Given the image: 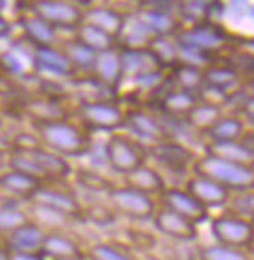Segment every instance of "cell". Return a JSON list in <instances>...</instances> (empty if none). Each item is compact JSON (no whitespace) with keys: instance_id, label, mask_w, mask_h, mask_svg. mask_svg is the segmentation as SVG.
Wrapping results in <instances>:
<instances>
[{"instance_id":"10","label":"cell","mask_w":254,"mask_h":260,"mask_svg":"<svg viewBox=\"0 0 254 260\" xmlns=\"http://www.w3.org/2000/svg\"><path fill=\"white\" fill-rule=\"evenodd\" d=\"M28 11L53 25L57 32H74L76 25L83 21V7L72 5L68 0H32Z\"/></svg>"},{"instance_id":"45","label":"cell","mask_w":254,"mask_h":260,"mask_svg":"<svg viewBox=\"0 0 254 260\" xmlns=\"http://www.w3.org/2000/svg\"><path fill=\"white\" fill-rule=\"evenodd\" d=\"M11 150H13V136L0 132V152L11 154Z\"/></svg>"},{"instance_id":"47","label":"cell","mask_w":254,"mask_h":260,"mask_svg":"<svg viewBox=\"0 0 254 260\" xmlns=\"http://www.w3.org/2000/svg\"><path fill=\"white\" fill-rule=\"evenodd\" d=\"M7 163H9V154L0 152V172H3V170H7Z\"/></svg>"},{"instance_id":"46","label":"cell","mask_w":254,"mask_h":260,"mask_svg":"<svg viewBox=\"0 0 254 260\" xmlns=\"http://www.w3.org/2000/svg\"><path fill=\"white\" fill-rule=\"evenodd\" d=\"M53 260H87L85 252L83 254H74V256H64V258H53Z\"/></svg>"},{"instance_id":"11","label":"cell","mask_w":254,"mask_h":260,"mask_svg":"<svg viewBox=\"0 0 254 260\" xmlns=\"http://www.w3.org/2000/svg\"><path fill=\"white\" fill-rule=\"evenodd\" d=\"M210 231L216 243L233 245V248H244L254 237V222L248 218H241L235 214H220L210 220Z\"/></svg>"},{"instance_id":"30","label":"cell","mask_w":254,"mask_h":260,"mask_svg":"<svg viewBox=\"0 0 254 260\" xmlns=\"http://www.w3.org/2000/svg\"><path fill=\"white\" fill-rule=\"evenodd\" d=\"M246 132V123L239 114H220L203 136L208 142H229V140H239Z\"/></svg>"},{"instance_id":"17","label":"cell","mask_w":254,"mask_h":260,"mask_svg":"<svg viewBox=\"0 0 254 260\" xmlns=\"http://www.w3.org/2000/svg\"><path fill=\"white\" fill-rule=\"evenodd\" d=\"M96 81H100L104 87L117 91V87L123 81V59H121V49H117V45L106 49V51H100L96 55L93 61V68L89 72Z\"/></svg>"},{"instance_id":"54","label":"cell","mask_w":254,"mask_h":260,"mask_svg":"<svg viewBox=\"0 0 254 260\" xmlns=\"http://www.w3.org/2000/svg\"><path fill=\"white\" fill-rule=\"evenodd\" d=\"M172 3H182V0H172Z\"/></svg>"},{"instance_id":"53","label":"cell","mask_w":254,"mask_h":260,"mask_svg":"<svg viewBox=\"0 0 254 260\" xmlns=\"http://www.w3.org/2000/svg\"><path fill=\"white\" fill-rule=\"evenodd\" d=\"M134 3H144V0H134Z\"/></svg>"},{"instance_id":"52","label":"cell","mask_w":254,"mask_h":260,"mask_svg":"<svg viewBox=\"0 0 254 260\" xmlns=\"http://www.w3.org/2000/svg\"><path fill=\"white\" fill-rule=\"evenodd\" d=\"M250 15H252V19H254V7H252V9H250Z\"/></svg>"},{"instance_id":"48","label":"cell","mask_w":254,"mask_h":260,"mask_svg":"<svg viewBox=\"0 0 254 260\" xmlns=\"http://www.w3.org/2000/svg\"><path fill=\"white\" fill-rule=\"evenodd\" d=\"M0 260H9V250L3 245V241H0Z\"/></svg>"},{"instance_id":"38","label":"cell","mask_w":254,"mask_h":260,"mask_svg":"<svg viewBox=\"0 0 254 260\" xmlns=\"http://www.w3.org/2000/svg\"><path fill=\"white\" fill-rule=\"evenodd\" d=\"M225 207H227L229 214H235V216H241V218L254 220V188L233 190Z\"/></svg>"},{"instance_id":"56","label":"cell","mask_w":254,"mask_h":260,"mask_svg":"<svg viewBox=\"0 0 254 260\" xmlns=\"http://www.w3.org/2000/svg\"><path fill=\"white\" fill-rule=\"evenodd\" d=\"M252 222H254V220H252Z\"/></svg>"},{"instance_id":"27","label":"cell","mask_w":254,"mask_h":260,"mask_svg":"<svg viewBox=\"0 0 254 260\" xmlns=\"http://www.w3.org/2000/svg\"><path fill=\"white\" fill-rule=\"evenodd\" d=\"M206 154H212V157H218V159H225V161H233V163H239V165L254 167V152L241 140L208 142Z\"/></svg>"},{"instance_id":"34","label":"cell","mask_w":254,"mask_h":260,"mask_svg":"<svg viewBox=\"0 0 254 260\" xmlns=\"http://www.w3.org/2000/svg\"><path fill=\"white\" fill-rule=\"evenodd\" d=\"M87 260H138L127 245L119 241H98L85 250Z\"/></svg>"},{"instance_id":"6","label":"cell","mask_w":254,"mask_h":260,"mask_svg":"<svg viewBox=\"0 0 254 260\" xmlns=\"http://www.w3.org/2000/svg\"><path fill=\"white\" fill-rule=\"evenodd\" d=\"M106 201L117 216H125L130 220H136V222H148L157 212L155 197H150V194L142 190H136L127 184L112 186L106 192Z\"/></svg>"},{"instance_id":"42","label":"cell","mask_w":254,"mask_h":260,"mask_svg":"<svg viewBox=\"0 0 254 260\" xmlns=\"http://www.w3.org/2000/svg\"><path fill=\"white\" fill-rule=\"evenodd\" d=\"M239 116L244 119V123H248V125L254 127V95H248L244 102H241Z\"/></svg>"},{"instance_id":"35","label":"cell","mask_w":254,"mask_h":260,"mask_svg":"<svg viewBox=\"0 0 254 260\" xmlns=\"http://www.w3.org/2000/svg\"><path fill=\"white\" fill-rule=\"evenodd\" d=\"M74 38L79 43H83L85 47H89L91 51H96V53H100V51H106V49L114 47V43H117L112 36H108L106 32H102L100 28H96V25L87 23V21H81L79 25H76Z\"/></svg>"},{"instance_id":"33","label":"cell","mask_w":254,"mask_h":260,"mask_svg":"<svg viewBox=\"0 0 254 260\" xmlns=\"http://www.w3.org/2000/svg\"><path fill=\"white\" fill-rule=\"evenodd\" d=\"M195 260H254L244 248L225 243H199L195 245Z\"/></svg>"},{"instance_id":"40","label":"cell","mask_w":254,"mask_h":260,"mask_svg":"<svg viewBox=\"0 0 254 260\" xmlns=\"http://www.w3.org/2000/svg\"><path fill=\"white\" fill-rule=\"evenodd\" d=\"M81 218H87L89 222H93V224H100V226H104V224H110L114 218H117V214L112 212V207L106 203V205H83V214Z\"/></svg>"},{"instance_id":"26","label":"cell","mask_w":254,"mask_h":260,"mask_svg":"<svg viewBox=\"0 0 254 260\" xmlns=\"http://www.w3.org/2000/svg\"><path fill=\"white\" fill-rule=\"evenodd\" d=\"M3 194V192H0ZM7 197V194H5ZM28 220H32L28 203L17 201L13 197H7V201H0V241H3L11 231H15L17 226L25 224Z\"/></svg>"},{"instance_id":"14","label":"cell","mask_w":254,"mask_h":260,"mask_svg":"<svg viewBox=\"0 0 254 260\" xmlns=\"http://www.w3.org/2000/svg\"><path fill=\"white\" fill-rule=\"evenodd\" d=\"M157 197H159L161 207H168V210L188 218L190 222H195V224H201V222H206V220H210V210L203 207L186 188H176V186L168 188L165 186V190L161 194H157Z\"/></svg>"},{"instance_id":"37","label":"cell","mask_w":254,"mask_h":260,"mask_svg":"<svg viewBox=\"0 0 254 260\" xmlns=\"http://www.w3.org/2000/svg\"><path fill=\"white\" fill-rule=\"evenodd\" d=\"M223 114V108H218V106H212V104H206V102H199L197 106L188 112V116H186V123L190 125V127H195V129H199V132H206V129L218 119V116Z\"/></svg>"},{"instance_id":"51","label":"cell","mask_w":254,"mask_h":260,"mask_svg":"<svg viewBox=\"0 0 254 260\" xmlns=\"http://www.w3.org/2000/svg\"><path fill=\"white\" fill-rule=\"evenodd\" d=\"M0 132H5V114L0 112Z\"/></svg>"},{"instance_id":"36","label":"cell","mask_w":254,"mask_h":260,"mask_svg":"<svg viewBox=\"0 0 254 260\" xmlns=\"http://www.w3.org/2000/svg\"><path fill=\"white\" fill-rule=\"evenodd\" d=\"M170 83L178 89L190 91V93H199V89L206 85V79H203V70L188 66V63H180V66L174 68V74L170 76Z\"/></svg>"},{"instance_id":"41","label":"cell","mask_w":254,"mask_h":260,"mask_svg":"<svg viewBox=\"0 0 254 260\" xmlns=\"http://www.w3.org/2000/svg\"><path fill=\"white\" fill-rule=\"evenodd\" d=\"M138 87H144V89H152L163 83V70H150V72H144V74H138L132 79Z\"/></svg>"},{"instance_id":"31","label":"cell","mask_w":254,"mask_h":260,"mask_svg":"<svg viewBox=\"0 0 254 260\" xmlns=\"http://www.w3.org/2000/svg\"><path fill=\"white\" fill-rule=\"evenodd\" d=\"M203 79L206 85L223 89L227 93H233V89L239 85V70L229 66V63H210V66L203 70Z\"/></svg>"},{"instance_id":"4","label":"cell","mask_w":254,"mask_h":260,"mask_svg":"<svg viewBox=\"0 0 254 260\" xmlns=\"http://www.w3.org/2000/svg\"><path fill=\"white\" fill-rule=\"evenodd\" d=\"M104 152H106V165L110 167V172L127 176L134 170H138L140 165L146 163L148 157V146H144L142 142H138L132 138L127 132H112L108 134V140L104 142Z\"/></svg>"},{"instance_id":"29","label":"cell","mask_w":254,"mask_h":260,"mask_svg":"<svg viewBox=\"0 0 254 260\" xmlns=\"http://www.w3.org/2000/svg\"><path fill=\"white\" fill-rule=\"evenodd\" d=\"M136 17L144 23V28L150 32L152 38H168V36H172V34L178 32V23H176L172 13L144 7V9L138 11Z\"/></svg>"},{"instance_id":"7","label":"cell","mask_w":254,"mask_h":260,"mask_svg":"<svg viewBox=\"0 0 254 260\" xmlns=\"http://www.w3.org/2000/svg\"><path fill=\"white\" fill-rule=\"evenodd\" d=\"M28 205L41 207V210L55 212L59 216H66L70 220L81 218L83 203L70 188L59 186V182H45L36 188V192L28 199Z\"/></svg>"},{"instance_id":"19","label":"cell","mask_w":254,"mask_h":260,"mask_svg":"<svg viewBox=\"0 0 254 260\" xmlns=\"http://www.w3.org/2000/svg\"><path fill=\"white\" fill-rule=\"evenodd\" d=\"M17 23L23 34V41L30 47H51V45H59V41H61L59 32L53 25L43 21L38 15H34L32 11H25L23 15H19Z\"/></svg>"},{"instance_id":"49","label":"cell","mask_w":254,"mask_h":260,"mask_svg":"<svg viewBox=\"0 0 254 260\" xmlns=\"http://www.w3.org/2000/svg\"><path fill=\"white\" fill-rule=\"evenodd\" d=\"M68 3L79 5V7H89V5H91V0H68Z\"/></svg>"},{"instance_id":"3","label":"cell","mask_w":254,"mask_h":260,"mask_svg":"<svg viewBox=\"0 0 254 260\" xmlns=\"http://www.w3.org/2000/svg\"><path fill=\"white\" fill-rule=\"evenodd\" d=\"M190 172L195 176L210 178L218 182L229 190H248L254 188V167L239 165L233 161H225L212 154H203V157H195Z\"/></svg>"},{"instance_id":"1","label":"cell","mask_w":254,"mask_h":260,"mask_svg":"<svg viewBox=\"0 0 254 260\" xmlns=\"http://www.w3.org/2000/svg\"><path fill=\"white\" fill-rule=\"evenodd\" d=\"M32 132L41 142V146L53 150L66 159L85 157L93 144L91 132H87L79 121L74 123L70 116L47 123H32Z\"/></svg>"},{"instance_id":"20","label":"cell","mask_w":254,"mask_h":260,"mask_svg":"<svg viewBox=\"0 0 254 260\" xmlns=\"http://www.w3.org/2000/svg\"><path fill=\"white\" fill-rule=\"evenodd\" d=\"M193 197L203 205V207H225L229 197H231L233 190L225 188L218 182H214L210 178H203V176H193L186 180V186H184Z\"/></svg>"},{"instance_id":"24","label":"cell","mask_w":254,"mask_h":260,"mask_svg":"<svg viewBox=\"0 0 254 260\" xmlns=\"http://www.w3.org/2000/svg\"><path fill=\"white\" fill-rule=\"evenodd\" d=\"M41 252L49 258H64V256H74V254H83V245L79 243V239H74L72 235H68L66 231L59 229H51L45 231V239H43V248Z\"/></svg>"},{"instance_id":"28","label":"cell","mask_w":254,"mask_h":260,"mask_svg":"<svg viewBox=\"0 0 254 260\" xmlns=\"http://www.w3.org/2000/svg\"><path fill=\"white\" fill-rule=\"evenodd\" d=\"M125 178V184L132 186L136 190H142L146 194H150V197H155V194H161L165 190V180L161 176L159 170H155V167L150 165H140L138 170H134L132 174L123 176Z\"/></svg>"},{"instance_id":"55","label":"cell","mask_w":254,"mask_h":260,"mask_svg":"<svg viewBox=\"0 0 254 260\" xmlns=\"http://www.w3.org/2000/svg\"><path fill=\"white\" fill-rule=\"evenodd\" d=\"M0 74H3V70H0Z\"/></svg>"},{"instance_id":"9","label":"cell","mask_w":254,"mask_h":260,"mask_svg":"<svg viewBox=\"0 0 254 260\" xmlns=\"http://www.w3.org/2000/svg\"><path fill=\"white\" fill-rule=\"evenodd\" d=\"M174 41L180 47L197 49V51H203V53L212 55L229 43V34L218 23L201 21V23H195V25H188V28H184V30H178Z\"/></svg>"},{"instance_id":"23","label":"cell","mask_w":254,"mask_h":260,"mask_svg":"<svg viewBox=\"0 0 254 260\" xmlns=\"http://www.w3.org/2000/svg\"><path fill=\"white\" fill-rule=\"evenodd\" d=\"M41 184L43 182H38L36 178L23 174L19 170H13L9 165H7V170L0 172V192L17 201H23V203H28V199L36 192V188Z\"/></svg>"},{"instance_id":"8","label":"cell","mask_w":254,"mask_h":260,"mask_svg":"<svg viewBox=\"0 0 254 260\" xmlns=\"http://www.w3.org/2000/svg\"><path fill=\"white\" fill-rule=\"evenodd\" d=\"M32 70L36 74H41L47 81H72L76 76V70L70 63L68 55L61 51L59 45L51 47H32L30 55Z\"/></svg>"},{"instance_id":"15","label":"cell","mask_w":254,"mask_h":260,"mask_svg":"<svg viewBox=\"0 0 254 260\" xmlns=\"http://www.w3.org/2000/svg\"><path fill=\"white\" fill-rule=\"evenodd\" d=\"M21 112L28 116L30 123H47V121L68 119L70 116L68 108L64 106L59 95H47V93L25 98L21 102Z\"/></svg>"},{"instance_id":"12","label":"cell","mask_w":254,"mask_h":260,"mask_svg":"<svg viewBox=\"0 0 254 260\" xmlns=\"http://www.w3.org/2000/svg\"><path fill=\"white\" fill-rule=\"evenodd\" d=\"M123 129H127V134L146 146H152V144H157V142H163L170 138L168 127L163 125L159 116H155L152 112H146V110H140V108L125 110Z\"/></svg>"},{"instance_id":"22","label":"cell","mask_w":254,"mask_h":260,"mask_svg":"<svg viewBox=\"0 0 254 260\" xmlns=\"http://www.w3.org/2000/svg\"><path fill=\"white\" fill-rule=\"evenodd\" d=\"M43 239H45V229L38 222H34V220H28L25 224L9 233L3 239V245L9 252H41Z\"/></svg>"},{"instance_id":"16","label":"cell","mask_w":254,"mask_h":260,"mask_svg":"<svg viewBox=\"0 0 254 260\" xmlns=\"http://www.w3.org/2000/svg\"><path fill=\"white\" fill-rule=\"evenodd\" d=\"M148 154L159 165L168 167V170H174V172H184L186 167H190L195 161L193 150H188L184 144H180V142H176V140H170V138L148 146Z\"/></svg>"},{"instance_id":"43","label":"cell","mask_w":254,"mask_h":260,"mask_svg":"<svg viewBox=\"0 0 254 260\" xmlns=\"http://www.w3.org/2000/svg\"><path fill=\"white\" fill-rule=\"evenodd\" d=\"M9 260H49L43 252H9Z\"/></svg>"},{"instance_id":"32","label":"cell","mask_w":254,"mask_h":260,"mask_svg":"<svg viewBox=\"0 0 254 260\" xmlns=\"http://www.w3.org/2000/svg\"><path fill=\"white\" fill-rule=\"evenodd\" d=\"M59 47H61V51L68 55V59H70V63L74 66V70H76V74L79 72H91V68H93V61H96V51H91L89 47H85L83 43H79L76 38L72 36V38H66V41H59Z\"/></svg>"},{"instance_id":"2","label":"cell","mask_w":254,"mask_h":260,"mask_svg":"<svg viewBox=\"0 0 254 260\" xmlns=\"http://www.w3.org/2000/svg\"><path fill=\"white\" fill-rule=\"evenodd\" d=\"M9 167L19 170L36 178L38 182H64L72 174V165L66 157L49 150L45 146L23 148V150H11L9 154Z\"/></svg>"},{"instance_id":"25","label":"cell","mask_w":254,"mask_h":260,"mask_svg":"<svg viewBox=\"0 0 254 260\" xmlns=\"http://www.w3.org/2000/svg\"><path fill=\"white\" fill-rule=\"evenodd\" d=\"M199 104V95L197 93H190V91L184 89H178L172 87L168 91H163V95L159 100V106L163 108V112H168L174 119H186L188 112L193 110Z\"/></svg>"},{"instance_id":"39","label":"cell","mask_w":254,"mask_h":260,"mask_svg":"<svg viewBox=\"0 0 254 260\" xmlns=\"http://www.w3.org/2000/svg\"><path fill=\"white\" fill-rule=\"evenodd\" d=\"M74 180H76V184H79L81 188L89 190V192H108L112 188V184L104 178V176H100L91 170H76L74 172Z\"/></svg>"},{"instance_id":"50","label":"cell","mask_w":254,"mask_h":260,"mask_svg":"<svg viewBox=\"0 0 254 260\" xmlns=\"http://www.w3.org/2000/svg\"><path fill=\"white\" fill-rule=\"evenodd\" d=\"M246 252H248V254L254 258V237H252V239H250V243L246 245Z\"/></svg>"},{"instance_id":"21","label":"cell","mask_w":254,"mask_h":260,"mask_svg":"<svg viewBox=\"0 0 254 260\" xmlns=\"http://www.w3.org/2000/svg\"><path fill=\"white\" fill-rule=\"evenodd\" d=\"M83 21L96 25V28H100L102 32H106L108 36H112L117 41L125 28L127 15L108 5H100V7L89 5L87 9H83Z\"/></svg>"},{"instance_id":"18","label":"cell","mask_w":254,"mask_h":260,"mask_svg":"<svg viewBox=\"0 0 254 260\" xmlns=\"http://www.w3.org/2000/svg\"><path fill=\"white\" fill-rule=\"evenodd\" d=\"M123 79H134L138 74H144L150 70H163V59L150 47H123Z\"/></svg>"},{"instance_id":"13","label":"cell","mask_w":254,"mask_h":260,"mask_svg":"<svg viewBox=\"0 0 254 260\" xmlns=\"http://www.w3.org/2000/svg\"><path fill=\"white\" fill-rule=\"evenodd\" d=\"M150 222L157 233H161L163 237H168L176 243L178 241L190 243V241H197V237H199V231H197L195 222H190L188 218L168 210V207H161V205H157V212L152 216Z\"/></svg>"},{"instance_id":"44","label":"cell","mask_w":254,"mask_h":260,"mask_svg":"<svg viewBox=\"0 0 254 260\" xmlns=\"http://www.w3.org/2000/svg\"><path fill=\"white\" fill-rule=\"evenodd\" d=\"M13 30V21L5 15V13H0V38H7Z\"/></svg>"},{"instance_id":"5","label":"cell","mask_w":254,"mask_h":260,"mask_svg":"<svg viewBox=\"0 0 254 260\" xmlns=\"http://www.w3.org/2000/svg\"><path fill=\"white\" fill-rule=\"evenodd\" d=\"M76 119L87 132H121L125 125V108L114 100L85 102L76 108Z\"/></svg>"}]
</instances>
